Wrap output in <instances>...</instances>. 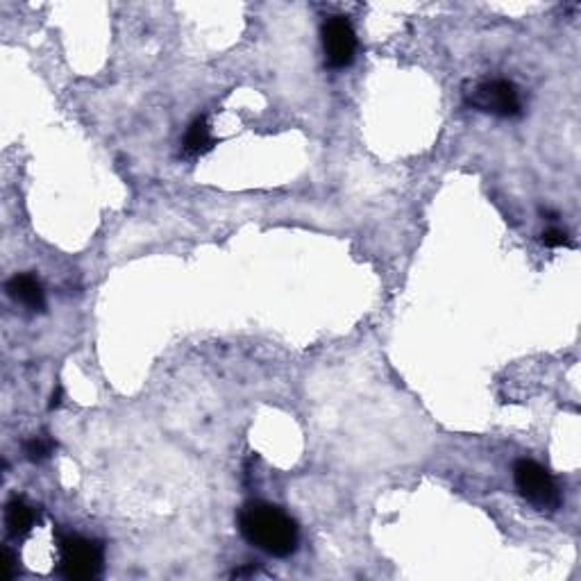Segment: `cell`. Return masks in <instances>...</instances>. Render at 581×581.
<instances>
[{"instance_id": "cell-2", "label": "cell", "mask_w": 581, "mask_h": 581, "mask_svg": "<svg viewBox=\"0 0 581 581\" xmlns=\"http://www.w3.org/2000/svg\"><path fill=\"white\" fill-rule=\"evenodd\" d=\"M103 545L91 538L66 534L60 538V570L66 579L87 581L103 570Z\"/></svg>"}, {"instance_id": "cell-9", "label": "cell", "mask_w": 581, "mask_h": 581, "mask_svg": "<svg viewBox=\"0 0 581 581\" xmlns=\"http://www.w3.org/2000/svg\"><path fill=\"white\" fill-rule=\"evenodd\" d=\"M23 447H25V457L37 463V461H44V459L50 457V452H53L55 443L50 441V438L35 436V438H30V441L25 443Z\"/></svg>"}, {"instance_id": "cell-1", "label": "cell", "mask_w": 581, "mask_h": 581, "mask_svg": "<svg viewBox=\"0 0 581 581\" xmlns=\"http://www.w3.org/2000/svg\"><path fill=\"white\" fill-rule=\"evenodd\" d=\"M239 529L245 541L270 557H288L298 550V525L284 509L269 502H250L239 513Z\"/></svg>"}, {"instance_id": "cell-10", "label": "cell", "mask_w": 581, "mask_h": 581, "mask_svg": "<svg viewBox=\"0 0 581 581\" xmlns=\"http://www.w3.org/2000/svg\"><path fill=\"white\" fill-rule=\"evenodd\" d=\"M543 244H545L547 248H561V245L570 244V239H568V234L563 232V229L550 228L543 232Z\"/></svg>"}, {"instance_id": "cell-8", "label": "cell", "mask_w": 581, "mask_h": 581, "mask_svg": "<svg viewBox=\"0 0 581 581\" xmlns=\"http://www.w3.org/2000/svg\"><path fill=\"white\" fill-rule=\"evenodd\" d=\"M214 148V139L209 132V125L204 119H195L187 129L184 137V153L187 154H203Z\"/></svg>"}, {"instance_id": "cell-11", "label": "cell", "mask_w": 581, "mask_h": 581, "mask_svg": "<svg viewBox=\"0 0 581 581\" xmlns=\"http://www.w3.org/2000/svg\"><path fill=\"white\" fill-rule=\"evenodd\" d=\"M5 577H14V552L10 547H5Z\"/></svg>"}, {"instance_id": "cell-5", "label": "cell", "mask_w": 581, "mask_h": 581, "mask_svg": "<svg viewBox=\"0 0 581 581\" xmlns=\"http://www.w3.org/2000/svg\"><path fill=\"white\" fill-rule=\"evenodd\" d=\"M323 50L328 57V64L332 69H343L353 64L354 53H357V35L354 28L345 16H329L323 23Z\"/></svg>"}, {"instance_id": "cell-7", "label": "cell", "mask_w": 581, "mask_h": 581, "mask_svg": "<svg viewBox=\"0 0 581 581\" xmlns=\"http://www.w3.org/2000/svg\"><path fill=\"white\" fill-rule=\"evenodd\" d=\"M32 525H35V509L25 500H21V497L10 500V504L5 509V527L10 536L21 538L25 534H30Z\"/></svg>"}, {"instance_id": "cell-6", "label": "cell", "mask_w": 581, "mask_h": 581, "mask_svg": "<svg viewBox=\"0 0 581 581\" xmlns=\"http://www.w3.org/2000/svg\"><path fill=\"white\" fill-rule=\"evenodd\" d=\"M5 288L12 300L21 303L23 307L32 309V311H41V309L46 307L44 286H41V282L35 278V275H28V273L14 275V278L7 282Z\"/></svg>"}, {"instance_id": "cell-3", "label": "cell", "mask_w": 581, "mask_h": 581, "mask_svg": "<svg viewBox=\"0 0 581 581\" xmlns=\"http://www.w3.org/2000/svg\"><path fill=\"white\" fill-rule=\"evenodd\" d=\"M513 479H516L520 495L536 509L552 511V509L559 507L561 493H559L557 482L552 479V475L541 463L532 461V459H520L513 468Z\"/></svg>"}, {"instance_id": "cell-4", "label": "cell", "mask_w": 581, "mask_h": 581, "mask_svg": "<svg viewBox=\"0 0 581 581\" xmlns=\"http://www.w3.org/2000/svg\"><path fill=\"white\" fill-rule=\"evenodd\" d=\"M468 104L486 114L516 119L522 114L520 91L509 80H486L468 91Z\"/></svg>"}, {"instance_id": "cell-12", "label": "cell", "mask_w": 581, "mask_h": 581, "mask_svg": "<svg viewBox=\"0 0 581 581\" xmlns=\"http://www.w3.org/2000/svg\"><path fill=\"white\" fill-rule=\"evenodd\" d=\"M60 403H62V388L57 386L55 393H53V398H50V409H55Z\"/></svg>"}]
</instances>
